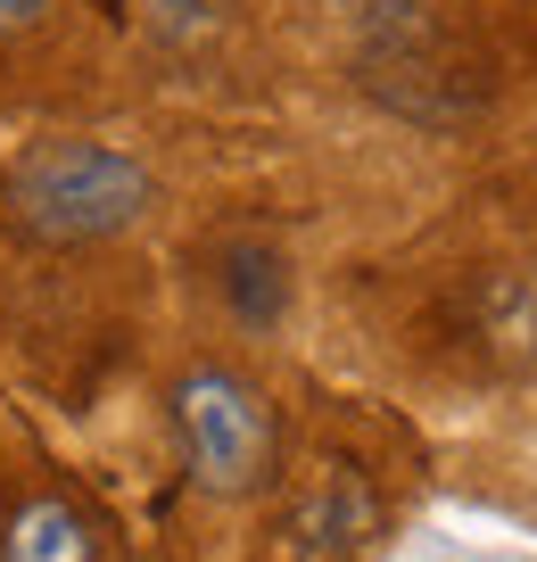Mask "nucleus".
<instances>
[{
  "label": "nucleus",
  "instance_id": "20e7f679",
  "mask_svg": "<svg viewBox=\"0 0 537 562\" xmlns=\"http://www.w3.org/2000/svg\"><path fill=\"white\" fill-rule=\"evenodd\" d=\"M0 562H100V529L67 496H34L0 529Z\"/></svg>",
  "mask_w": 537,
  "mask_h": 562
},
{
  "label": "nucleus",
  "instance_id": "423d86ee",
  "mask_svg": "<svg viewBox=\"0 0 537 562\" xmlns=\"http://www.w3.org/2000/svg\"><path fill=\"white\" fill-rule=\"evenodd\" d=\"M141 9H149V34H166V42H208L215 25H224L232 0H141Z\"/></svg>",
  "mask_w": 537,
  "mask_h": 562
},
{
  "label": "nucleus",
  "instance_id": "7ed1b4c3",
  "mask_svg": "<svg viewBox=\"0 0 537 562\" xmlns=\"http://www.w3.org/2000/svg\"><path fill=\"white\" fill-rule=\"evenodd\" d=\"M381 529V496L356 463H323L273 529V562H356Z\"/></svg>",
  "mask_w": 537,
  "mask_h": 562
},
{
  "label": "nucleus",
  "instance_id": "39448f33",
  "mask_svg": "<svg viewBox=\"0 0 537 562\" xmlns=\"http://www.w3.org/2000/svg\"><path fill=\"white\" fill-rule=\"evenodd\" d=\"M215 290H224L232 323H248V331H273L281 306H290V257H281L273 240H232L224 257H215Z\"/></svg>",
  "mask_w": 537,
  "mask_h": 562
},
{
  "label": "nucleus",
  "instance_id": "f03ea898",
  "mask_svg": "<svg viewBox=\"0 0 537 562\" xmlns=\"http://www.w3.org/2000/svg\"><path fill=\"white\" fill-rule=\"evenodd\" d=\"M174 422H182V456L208 496H257L273 480L281 430L257 381H240L232 364H191L174 381Z\"/></svg>",
  "mask_w": 537,
  "mask_h": 562
},
{
  "label": "nucleus",
  "instance_id": "0eeeda50",
  "mask_svg": "<svg viewBox=\"0 0 537 562\" xmlns=\"http://www.w3.org/2000/svg\"><path fill=\"white\" fill-rule=\"evenodd\" d=\"M51 18V0H0V34H34Z\"/></svg>",
  "mask_w": 537,
  "mask_h": 562
},
{
  "label": "nucleus",
  "instance_id": "f257e3e1",
  "mask_svg": "<svg viewBox=\"0 0 537 562\" xmlns=\"http://www.w3.org/2000/svg\"><path fill=\"white\" fill-rule=\"evenodd\" d=\"M157 182L141 158H124L116 140H34L9 158L0 175V207L25 240H51V248H83V240H116L149 215Z\"/></svg>",
  "mask_w": 537,
  "mask_h": 562
}]
</instances>
